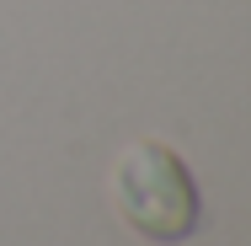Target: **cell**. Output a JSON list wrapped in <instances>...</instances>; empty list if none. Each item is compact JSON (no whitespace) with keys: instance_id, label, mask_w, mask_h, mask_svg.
Listing matches in <instances>:
<instances>
[{"instance_id":"6da1fadb","label":"cell","mask_w":251,"mask_h":246,"mask_svg":"<svg viewBox=\"0 0 251 246\" xmlns=\"http://www.w3.org/2000/svg\"><path fill=\"white\" fill-rule=\"evenodd\" d=\"M112 198H118V214L145 241H187L203 219V198L187 161L160 139H139L123 150L112 171Z\"/></svg>"}]
</instances>
